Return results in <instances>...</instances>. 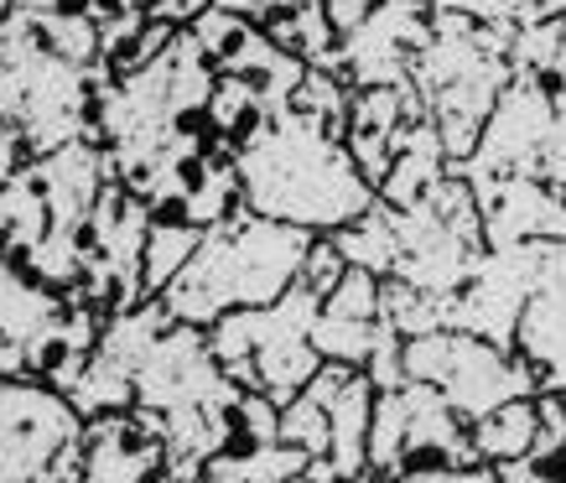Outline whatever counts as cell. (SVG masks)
Instances as JSON below:
<instances>
[{
    "mask_svg": "<svg viewBox=\"0 0 566 483\" xmlns=\"http://www.w3.org/2000/svg\"><path fill=\"white\" fill-rule=\"evenodd\" d=\"M473 192L483 203L489 250H499V244H566V192L551 177L525 172Z\"/></svg>",
    "mask_w": 566,
    "mask_h": 483,
    "instance_id": "10",
    "label": "cell"
},
{
    "mask_svg": "<svg viewBox=\"0 0 566 483\" xmlns=\"http://www.w3.org/2000/svg\"><path fill=\"white\" fill-rule=\"evenodd\" d=\"M333 240H338V250H344L348 265L375 271V276H385V281L400 271V255H406V250H400V224H395L390 203H375L364 219H354L348 229H338Z\"/></svg>",
    "mask_w": 566,
    "mask_h": 483,
    "instance_id": "19",
    "label": "cell"
},
{
    "mask_svg": "<svg viewBox=\"0 0 566 483\" xmlns=\"http://www.w3.org/2000/svg\"><path fill=\"white\" fill-rule=\"evenodd\" d=\"M406 380L437 385L468 427L483 421V416H494L510 400L541 396L535 369L520 359L515 348H499L463 328H437L411 338L406 344Z\"/></svg>",
    "mask_w": 566,
    "mask_h": 483,
    "instance_id": "4",
    "label": "cell"
},
{
    "mask_svg": "<svg viewBox=\"0 0 566 483\" xmlns=\"http://www.w3.org/2000/svg\"><path fill=\"white\" fill-rule=\"evenodd\" d=\"M281 442H292L302 448L307 458H327V442H333V427H327V406L323 400H312L307 390L281 411Z\"/></svg>",
    "mask_w": 566,
    "mask_h": 483,
    "instance_id": "23",
    "label": "cell"
},
{
    "mask_svg": "<svg viewBox=\"0 0 566 483\" xmlns=\"http://www.w3.org/2000/svg\"><path fill=\"white\" fill-rule=\"evenodd\" d=\"M36 182L48 192V208H52V234H88V219L99 208V192L109 188V151L99 140H73L63 151L42 156L32 161Z\"/></svg>",
    "mask_w": 566,
    "mask_h": 483,
    "instance_id": "12",
    "label": "cell"
},
{
    "mask_svg": "<svg viewBox=\"0 0 566 483\" xmlns=\"http://www.w3.org/2000/svg\"><path fill=\"white\" fill-rule=\"evenodd\" d=\"M411 468V411H406V385L400 390H379L375 400V427H369V473L379 483L400 479Z\"/></svg>",
    "mask_w": 566,
    "mask_h": 483,
    "instance_id": "21",
    "label": "cell"
},
{
    "mask_svg": "<svg viewBox=\"0 0 566 483\" xmlns=\"http://www.w3.org/2000/svg\"><path fill=\"white\" fill-rule=\"evenodd\" d=\"M240 182L250 213L296 224L307 234H338L379 203L344 140L296 109L240 146Z\"/></svg>",
    "mask_w": 566,
    "mask_h": 483,
    "instance_id": "1",
    "label": "cell"
},
{
    "mask_svg": "<svg viewBox=\"0 0 566 483\" xmlns=\"http://www.w3.org/2000/svg\"><path fill=\"white\" fill-rule=\"evenodd\" d=\"M499 473H504V483H556V473H551L546 463H531V458H525V463L499 468Z\"/></svg>",
    "mask_w": 566,
    "mask_h": 483,
    "instance_id": "28",
    "label": "cell"
},
{
    "mask_svg": "<svg viewBox=\"0 0 566 483\" xmlns=\"http://www.w3.org/2000/svg\"><path fill=\"white\" fill-rule=\"evenodd\" d=\"M151 483H198V479H192V473H177V468H167V473H161V479H151Z\"/></svg>",
    "mask_w": 566,
    "mask_h": 483,
    "instance_id": "31",
    "label": "cell"
},
{
    "mask_svg": "<svg viewBox=\"0 0 566 483\" xmlns=\"http://www.w3.org/2000/svg\"><path fill=\"white\" fill-rule=\"evenodd\" d=\"M556 125H562L556 88L541 84V78H520L515 73L510 88L499 94L473 161H463L458 172H463L473 188H489V182H504V177L541 172L551 140H556Z\"/></svg>",
    "mask_w": 566,
    "mask_h": 483,
    "instance_id": "6",
    "label": "cell"
},
{
    "mask_svg": "<svg viewBox=\"0 0 566 483\" xmlns=\"http://www.w3.org/2000/svg\"><path fill=\"white\" fill-rule=\"evenodd\" d=\"M452 172V161H447V146L437 136V125L431 120H416L406 125L400 136H395V167L385 177V188H379V203L390 208H411V203H427L431 188Z\"/></svg>",
    "mask_w": 566,
    "mask_h": 483,
    "instance_id": "15",
    "label": "cell"
},
{
    "mask_svg": "<svg viewBox=\"0 0 566 483\" xmlns=\"http://www.w3.org/2000/svg\"><path fill=\"white\" fill-rule=\"evenodd\" d=\"M73 312L69 292H57L48 281H36L27 265L6 260V281H0V369L6 380H27L32 375V348L48 344Z\"/></svg>",
    "mask_w": 566,
    "mask_h": 483,
    "instance_id": "11",
    "label": "cell"
},
{
    "mask_svg": "<svg viewBox=\"0 0 566 483\" xmlns=\"http://www.w3.org/2000/svg\"><path fill=\"white\" fill-rule=\"evenodd\" d=\"M317 312L323 302L296 286L286 292L275 307H250V312H229L208 328V344H213V359L234 385L244 390H265L275 406H292L323 369V354L312 344V328H317Z\"/></svg>",
    "mask_w": 566,
    "mask_h": 483,
    "instance_id": "3",
    "label": "cell"
},
{
    "mask_svg": "<svg viewBox=\"0 0 566 483\" xmlns=\"http://www.w3.org/2000/svg\"><path fill=\"white\" fill-rule=\"evenodd\" d=\"M172 468L167 416L130 406V411L88 421L84 437V479L78 483H151Z\"/></svg>",
    "mask_w": 566,
    "mask_h": 483,
    "instance_id": "9",
    "label": "cell"
},
{
    "mask_svg": "<svg viewBox=\"0 0 566 483\" xmlns=\"http://www.w3.org/2000/svg\"><path fill=\"white\" fill-rule=\"evenodd\" d=\"M375 6H379V0H323V11H327V21H333V32H338V36L359 32L364 21L375 17Z\"/></svg>",
    "mask_w": 566,
    "mask_h": 483,
    "instance_id": "25",
    "label": "cell"
},
{
    "mask_svg": "<svg viewBox=\"0 0 566 483\" xmlns=\"http://www.w3.org/2000/svg\"><path fill=\"white\" fill-rule=\"evenodd\" d=\"M0 219H6V260H27L36 244L52 234V208L48 192L36 182V172L6 177V192H0Z\"/></svg>",
    "mask_w": 566,
    "mask_h": 483,
    "instance_id": "17",
    "label": "cell"
},
{
    "mask_svg": "<svg viewBox=\"0 0 566 483\" xmlns=\"http://www.w3.org/2000/svg\"><path fill=\"white\" fill-rule=\"evenodd\" d=\"M510 69L520 78H541L556 94L566 88V17L546 21H520L515 42H510Z\"/></svg>",
    "mask_w": 566,
    "mask_h": 483,
    "instance_id": "20",
    "label": "cell"
},
{
    "mask_svg": "<svg viewBox=\"0 0 566 483\" xmlns=\"http://www.w3.org/2000/svg\"><path fill=\"white\" fill-rule=\"evenodd\" d=\"M541 390H551V396H566V359L556 364V369H551V375H546V385H541Z\"/></svg>",
    "mask_w": 566,
    "mask_h": 483,
    "instance_id": "30",
    "label": "cell"
},
{
    "mask_svg": "<svg viewBox=\"0 0 566 483\" xmlns=\"http://www.w3.org/2000/svg\"><path fill=\"white\" fill-rule=\"evenodd\" d=\"M6 11H63V0H6Z\"/></svg>",
    "mask_w": 566,
    "mask_h": 483,
    "instance_id": "29",
    "label": "cell"
},
{
    "mask_svg": "<svg viewBox=\"0 0 566 483\" xmlns=\"http://www.w3.org/2000/svg\"><path fill=\"white\" fill-rule=\"evenodd\" d=\"M229 390H234V380L213 359L208 328H188V323H172V328L161 333L136 375V406L161 411V416L188 411V406H213Z\"/></svg>",
    "mask_w": 566,
    "mask_h": 483,
    "instance_id": "7",
    "label": "cell"
},
{
    "mask_svg": "<svg viewBox=\"0 0 566 483\" xmlns=\"http://www.w3.org/2000/svg\"><path fill=\"white\" fill-rule=\"evenodd\" d=\"M515 354L535 369V380L546 385V375L566 359V244H551L541 286L520 312Z\"/></svg>",
    "mask_w": 566,
    "mask_h": 483,
    "instance_id": "13",
    "label": "cell"
},
{
    "mask_svg": "<svg viewBox=\"0 0 566 483\" xmlns=\"http://www.w3.org/2000/svg\"><path fill=\"white\" fill-rule=\"evenodd\" d=\"M88 421L63 390L6 380L0 390V483H36L84 442Z\"/></svg>",
    "mask_w": 566,
    "mask_h": 483,
    "instance_id": "5",
    "label": "cell"
},
{
    "mask_svg": "<svg viewBox=\"0 0 566 483\" xmlns=\"http://www.w3.org/2000/svg\"><path fill=\"white\" fill-rule=\"evenodd\" d=\"M208 229H198L182 213H156L151 234H146V260H140V281H146V296H167L177 286V276L188 271L198 250H203Z\"/></svg>",
    "mask_w": 566,
    "mask_h": 483,
    "instance_id": "16",
    "label": "cell"
},
{
    "mask_svg": "<svg viewBox=\"0 0 566 483\" xmlns=\"http://www.w3.org/2000/svg\"><path fill=\"white\" fill-rule=\"evenodd\" d=\"M213 6H229V11H240L250 21H265V17H281V11H302L312 0H213Z\"/></svg>",
    "mask_w": 566,
    "mask_h": 483,
    "instance_id": "26",
    "label": "cell"
},
{
    "mask_svg": "<svg viewBox=\"0 0 566 483\" xmlns=\"http://www.w3.org/2000/svg\"><path fill=\"white\" fill-rule=\"evenodd\" d=\"M36 32H42V48L57 52L63 63H78V69H99L104 63V36L94 17H78V11H36Z\"/></svg>",
    "mask_w": 566,
    "mask_h": 483,
    "instance_id": "22",
    "label": "cell"
},
{
    "mask_svg": "<svg viewBox=\"0 0 566 483\" xmlns=\"http://www.w3.org/2000/svg\"><path fill=\"white\" fill-rule=\"evenodd\" d=\"M36 483H69V479H57V473H42V479H36Z\"/></svg>",
    "mask_w": 566,
    "mask_h": 483,
    "instance_id": "32",
    "label": "cell"
},
{
    "mask_svg": "<svg viewBox=\"0 0 566 483\" xmlns=\"http://www.w3.org/2000/svg\"><path fill=\"white\" fill-rule=\"evenodd\" d=\"M344 276H348V260H344V250H338V240H333V234H317L296 286H307L317 302H327V296L338 292V281H344Z\"/></svg>",
    "mask_w": 566,
    "mask_h": 483,
    "instance_id": "24",
    "label": "cell"
},
{
    "mask_svg": "<svg viewBox=\"0 0 566 483\" xmlns=\"http://www.w3.org/2000/svg\"><path fill=\"white\" fill-rule=\"evenodd\" d=\"M213 0H156L151 6V17L156 21H172V27H192V21L203 17Z\"/></svg>",
    "mask_w": 566,
    "mask_h": 483,
    "instance_id": "27",
    "label": "cell"
},
{
    "mask_svg": "<svg viewBox=\"0 0 566 483\" xmlns=\"http://www.w3.org/2000/svg\"><path fill=\"white\" fill-rule=\"evenodd\" d=\"M375 380L354 369L348 385L327 400V427H333V442H327V463L344 483H379L369 473V427H375Z\"/></svg>",
    "mask_w": 566,
    "mask_h": 483,
    "instance_id": "14",
    "label": "cell"
},
{
    "mask_svg": "<svg viewBox=\"0 0 566 483\" xmlns=\"http://www.w3.org/2000/svg\"><path fill=\"white\" fill-rule=\"evenodd\" d=\"M431 0H379L375 17L344 36V73L354 88L411 84L416 57L431 42Z\"/></svg>",
    "mask_w": 566,
    "mask_h": 483,
    "instance_id": "8",
    "label": "cell"
},
{
    "mask_svg": "<svg viewBox=\"0 0 566 483\" xmlns=\"http://www.w3.org/2000/svg\"><path fill=\"white\" fill-rule=\"evenodd\" d=\"M535 432H541V411H535V396L499 406L494 416L473 421V448H479V463H494V468L525 463V458L535 452Z\"/></svg>",
    "mask_w": 566,
    "mask_h": 483,
    "instance_id": "18",
    "label": "cell"
},
{
    "mask_svg": "<svg viewBox=\"0 0 566 483\" xmlns=\"http://www.w3.org/2000/svg\"><path fill=\"white\" fill-rule=\"evenodd\" d=\"M312 240L317 234H307V229L240 208L229 224L208 229L198 260L177 276V286L161 302L188 328H213L229 312L275 307L286 292H296Z\"/></svg>",
    "mask_w": 566,
    "mask_h": 483,
    "instance_id": "2",
    "label": "cell"
}]
</instances>
